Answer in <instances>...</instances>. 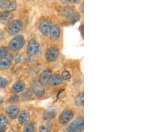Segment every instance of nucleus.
Masks as SVG:
<instances>
[{
  "mask_svg": "<svg viewBox=\"0 0 150 132\" xmlns=\"http://www.w3.org/2000/svg\"><path fill=\"white\" fill-rule=\"evenodd\" d=\"M31 86L32 92L37 97H41L45 94V88L43 87V84L41 83L40 81L36 80H33L31 82Z\"/></svg>",
  "mask_w": 150,
  "mask_h": 132,
  "instance_id": "5",
  "label": "nucleus"
},
{
  "mask_svg": "<svg viewBox=\"0 0 150 132\" xmlns=\"http://www.w3.org/2000/svg\"><path fill=\"white\" fill-rule=\"evenodd\" d=\"M6 113L11 119H15L19 115V108L15 105H10L6 108Z\"/></svg>",
  "mask_w": 150,
  "mask_h": 132,
  "instance_id": "12",
  "label": "nucleus"
},
{
  "mask_svg": "<svg viewBox=\"0 0 150 132\" xmlns=\"http://www.w3.org/2000/svg\"><path fill=\"white\" fill-rule=\"evenodd\" d=\"M4 37V33L2 32L1 30H0V40H3V38Z\"/></svg>",
  "mask_w": 150,
  "mask_h": 132,
  "instance_id": "30",
  "label": "nucleus"
},
{
  "mask_svg": "<svg viewBox=\"0 0 150 132\" xmlns=\"http://www.w3.org/2000/svg\"><path fill=\"white\" fill-rule=\"evenodd\" d=\"M0 8L6 12H10L16 10L17 8V4L14 1L9 0H1L0 1Z\"/></svg>",
  "mask_w": 150,
  "mask_h": 132,
  "instance_id": "8",
  "label": "nucleus"
},
{
  "mask_svg": "<svg viewBox=\"0 0 150 132\" xmlns=\"http://www.w3.org/2000/svg\"><path fill=\"white\" fill-rule=\"evenodd\" d=\"M12 61H13V56L9 54L6 57L0 58V70L8 69L11 66Z\"/></svg>",
  "mask_w": 150,
  "mask_h": 132,
  "instance_id": "11",
  "label": "nucleus"
},
{
  "mask_svg": "<svg viewBox=\"0 0 150 132\" xmlns=\"http://www.w3.org/2000/svg\"><path fill=\"white\" fill-rule=\"evenodd\" d=\"M40 50V45L37 41L34 39H31L28 45V54L29 56H34L39 52Z\"/></svg>",
  "mask_w": 150,
  "mask_h": 132,
  "instance_id": "9",
  "label": "nucleus"
},
{
  "mask_svg": "<svg viewBox=\"0 0 150 132\" xmlns=\"http://www.w3.org/2000/svg\"><path fill=\"white\" fill-rule=\"evenodd\" d=\"M74 112L71 109H66L63 111L59 117V121L62 125L68 124L74 117Z\"/></svg>",
  "mask_w": 150,
  "mask_h": 132,
  "instance_id": "6",
  "label": "nucleus"
},
{
  "mask_svg": "<svg viewBox=\"0 0 150 132\" xmlns=\"http://www.w3.org/2000/svg\"><path fill=\"white\" fill-rule=\"evenodd\" d=\"M19 102V97L18 95H14L9 98V103H11V104H16V103H18Z\"/></svg>",
  "mask_w": 150,
  "mask_h": 132,
  "instance_id": "28",
  "label": "nucleus"
},
{
  "mask_svg": "<svg viewBox=\"0 0 150 132\" xmlns=\"http://www.w3.org/2000/svg\"><path fill=\"white\" fill-rule=\"evenodd\" d=\"M52 24L49 19H43L40 21L38 25V29L40 32L44 35H47L50 34L51 28H52Z\"/></svg>",
  "mask_w": 150,
  "mask_h": 132,
  "instance_id": "7",
  "label": "nucleus"
},
{
  "mask_svg": "<svg viewBox=\"0 0 150 132\" xmlns=\"http://www.w3.org/2000/svg\"><path fill=\"white\" fill-rule=\"evenodd\" d=\"M50 37L52 40H57L59 38L61 35V28L59 25H54L52 26L50 32Z\"/></svg>",
  "mask_w": 150,
  "mask_h": 132,
  "instance_id": "14",
  "label": "nucleus"
},
{
  "mask_svg": "<svg viewBox=\"0 0 150 132\" xmlns=\"http://www.w3.org/2000/svg\"><path fill=\"white\" fill-rule=\"evenodd\" d=\"M8 85V80L6 78L0 76V89L5 88Z\"/></svg>",
  "mask_w": 150,
  "mask_h": 132,
  "instance_id": "25",
  "label": "nucleus"
},
{
  "mask_svg": "<svg viewBox=\"0 0 150 132\" xmlns=\"http://www.w3.org/2000/svg\"><path fill=\"white\" fill-rule=\"evenodd\" d=\"M52 71L49 69H46L45 70L42 71V73H41L40 76V78H39V81L42 84H45L48 83V81H49L51 76H52Z\"/></svg>",
  "mask_w": 150,
  "mask_h": 132,
  "instance_id": "17",
  "label": "nucleus"
},
{
  "mask_svg": "<svg viewBox=\"0 0 150 132\" xmlns=\"http://www.w3.org/2000/svg\"><path fill=\"white\" fill-rule=\"evenodd\" d=\"M35 128L33 124H30L27 125L25 127V128L23 129V132H35Z\"/></svg>",
  "mask_w": 150,
  "mask_h": 132,
  "instance_id": "23",
  "label": "nucleus"
},
{
  "mask_svg": "<svg viewBox=\"0 0 150 132\" xmlns=\"http://www.w3.org/2000/svg\"><path fill=\"white\" fill-rule=\"evenodd\" d=\"M31 95H32V93H31L30 90H28L27 91H26V92L23 93L22 94V98L24 100H28L31 97Z\"/></svg>",
  "mask_w": 150,
  "mask_h": 132,
  "instance_id": "27",
  "label": "nucleus"
},
{
  "mask_svg": "<svg viewBox=\"0 0 150 132\" xmlns=\"http://www.w3.org/2000/svg\"><path fill=\"white\" fill-rule=\"evenodd\" d=\"M8 124V121L6 117L3 116V115H1L0 116V128H6Z\"/></svg>",
  "mask_w": 150,
  "mask_h": 132,
  "instance_id": "21",
  "label": "nucleus"
},
{
  "mask_svg": "<svg viewBox=\"0 0 150 132\" xmlns=\"http://www.w3.org/2000/svg\"><path fill=\"white\" fill-rule=\"evenodd\" d=\"M62 78H63V80H69L70 78H71V74H70L69 72L68 71H64L62 72Z\"/></svg>",
  "mask_w": 150,
  "mask_h": 132,
  "instance_id": "26",
  "label": "nucleus"
},
{
  "mask_svg": "<svg viewBox=\"0 0 150 132\" xmlns=\"http://www.w3.org/2000/svg\"><path fill=\"white\" fill-rule=\"evenodd\" d=\"M55 116H56V111L53 107L48 108L43 114V118L47 121H52L55 118Z\"/></svg>",
  "mask_w": 150,
  "mask_h": 132,
  "instance_id": "15",
  "label": "nucleus"
},
{
  "mask_svg": "<svg viewBox=\"0 0 150 132\" xmlns=\"http://www.w3.org/2000/svg\"><path fill=\"white\" fill-rule=\"evenodd\" d=\"M64 4H72L74 3L75 1L74 0H66V1H63Z\"/></svg>",
  "mask_w": 150,
  "mask_h": 132,
  "instance_id": "29",
  "label": "nucleus"
},
{
  "mask_svg": "<svg viewBox=\"0 0 150 132\" xmlns=\"http://www.w3.org/2000/svg\"><path fill=\"white\" fill-rule=\"evenodd\" d=\"M6 131V128H0V132H5Z\"/></svg>",
  "mask_w": 150,
  "mask_h": 132,
  "instance_id": "31",
  "label": "nucleus"
},
{
  "mask_svg": "<svg viewBox=\"0 0 150 132\" xmlns=\"http://www.w3.org/2000/svg\"><path fill=\"white\" fill-rule=\"evenodd\" d=\"M8 55V49L6 47H0V58L4 57Z\"/></svg>",
  "mask_w": 150,
  "mask_h": 132,
  "instance_id": "24",
  "label": "nucleus"
},
{
  "mask_svg": "<svg viewBox=\"0 0 150 132\" xmlns=\"http://www.w3.org/2000/svg\"><path fill=\"white\" fill-rule=\"evenodd\" d=\"M25 45V39L21 35H16L14 37L8 44V49L12 52L19 51Z\"/></svg>",
  "mask_w": 150,
  "mask_h": 132,
  "instance_id": "2",
  "label": "nucleus"
},
{
  "mask_svg": "<svg viewBox=\"0 0 150 132\" xmlns=\"http://www.w3.org/2000/svg\"><path fill=\"white\" fill-rule=\"evenodd\" d=\"M30 113L28 111L24 110L21 112L18 117V121L20 125H25L28 123L30 120Z\"/></svg>",
  "mask_w": 150,
  "mask_h": 132,
  "instance_id": "18",
  "label": "nucleus"
},
{
  "mask_svg": "<svg viewBox=\"0 0 150 132\" xmlns=\"http://www.w3.org/2000/svg\"><path fill=\"white\" fill-rule=\"evenodd\" d=\"M75 104L77 106H83L84 104V94L83 93H80L75 98Z\"/></svg>",
  "mask_w": 150,
  "mask_h": 132,
  "instance_id": "20",
  "label": "nucleus"
},
{
  "mask_svg": "<svg viewBox=\"0 0 150 132\" xmlns=\"http://www.w3.org/2000/svg\"><path fill=\"white\" fill-rule=\"evenodd\" d=\"M84 120L83 117H78L70 124L66 129V132H81L83 130Z\"/></svg>",
  "mask_w": 150,
  "mask_h": 132,
  "instance_id": "3",
  "label": "nucleus"
},
{
  "mask_svg": "<svg viewBox=\"0 0 150 132\" xmlns=\"http://www.w3.org/2000/svg\"><path fill=\"white\" fill-rule=\"evenodd\" d=\"M51 130H52V126L50 124H46L40 127L39 132H51Z\"/></svg>",
  "mask_w": 150,
  "mask_h": 132,
  "instance_id": "22",
  "label": "nucleus"
},
{
  "mask_svg": "<svg viewBox=\"0 0 150 132\" xmlns=\"http://www.w3.org/2000/svg\"><path fill=\"white\" fill-rule=\"evenodd\" d=\"M59 12L60 16L66 18L71 23H76L80 19V16L71 7H63L59 9Z\"/></svg>",
  "mask_w": 150,
  "mask_h": 132,
  "instance_id": "1",
  "label": "nucleus"
},
{
  "mask_svg": "<svg viewBox=\"0 0 150 132\" xmlns=\"http://www.w3.org/2000/svg\"><path fill=\"white\" fill-rule=\"evenodd\" d=\"M25 82L23 80H18L12 86V90L16 93L23 92L25 89Z\"/></svg>",
  "mask_w": 150,
  "mask_h": 132,
  "instance_id": "19",
  "label": "nucleus"
},
{
  "mask_svg": "<svg viewBox=\"0 0 150 132\" xmlns=\"http://www.w3.org/2000/svg\"><path fill=\"white\" fill-rule=\"evenodd\" d=\"M13 18V14L10 12L2 11L0 13V23L6 25V24L10 22Z\"/></svg>",
  "mask_w": 150,
  "mask_h": 132,
  "instance_id": "16",
  "label": "nucleus"
},
{
  "mask_svg": "<svg viewBox=\"0 0 150 132\" xmlns=\"http://www.w3.org/2000/svg\"><path fill=\"white\" fill-rule=\"evenodd\" d=\"M59 51L58 48L55 47H51L45 52V59L48 61H54L57 59L58 56H59Z\"/></svg>",
  "mask_w": 150,
  "mask_h": 132,
  "instance_id": "10",
  "label": "nucleus"
},
{
  "mask_svg": "<svg viewBox=\"0 0 150 132\" xmlns=\"http://www.w3.org/2000/svg\"><path fill=\"white\" fill-rule=\"evenodd\" d=\"M64 80L62 78V76L58 73H54L51 76L49 81H48V84L52 87H56L63 83Z\"/></svg>",
  "mask_w": 150,
  "mask_h": 132,
  "instance_id": "13",
  "label": "nucleus"
},
{
  "mask_svg": "<svg viewBox=\"0 0 150 132\" xmlns=\"http://www.w3.org/2000/svg\"><path fill=\"white\" fill-rule=\"evenodd\" d=\"M23 28V22L20 20L11 21L8 28V33L10 35H16L20 32Z\"/></svg>",
  "mask_w": 150,
  "mask_h": 132,
  "instance_id": "4",
  "label": "nucleus"
}]
</instances>
